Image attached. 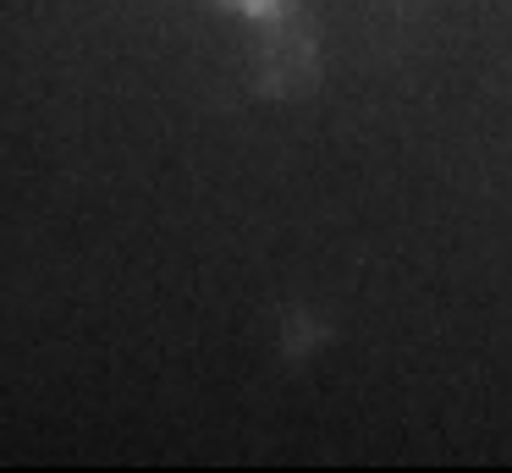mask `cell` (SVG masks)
<instances>
[{"label": "cell", "mask_w": 512, "mask_h": 473, "mask_svg": "<svg viewBox=\"0 0 512 473\" xmlns=\"http://www.w3.org/2000/svg\"><path fill=\"white\" fill-rule=\"evenodd\" d=\"M232 6H243V11H270L276 0H232Z\"/></svg>", "instance_id": "6da1fadb"}]
</instances>
